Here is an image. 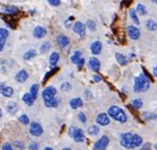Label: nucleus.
<instances>
[{
    "instance_id": "nucleus-1",
    "label": "nucleus",
    "mask_w": 157,
    "mask_h": 150,
    "mask_svg": "<svg viewBox=\"0 0 157 150\" xmlns=\"http://www.w3.org/2000/svg\"><path fill=\"white\" fill-rule=\"evenodd\" d=\"M151 82L147 76L144 74H140L135 78V84H134V91L136 93H140V92H145L149 90Z\"/></svg>"
},
{
    "instance_id": "nucleus-2",
    "label": "nucleus",
    "mask_w": 157,
    "mask_h": 150,
    "mask_svg": "<svg viewBox=\"0 0 157 150\" xmlns=\"http://www.w3.org/2000/svg\"><path fill=\"white\" fill-rule=\"evenodd\" d=\"M107 115L114 119L115 121L119 122V123H126V121H128L126 113L123 111V109H121L118 106H112V107L108 108Z\"/></svg>"
},
{
    "instance_id": "nucleus-3",
    "label": "nucleus",
    "mask_w": 157,
    "mask_h": 150,
    "mask_svg": "<svg viewBox=\"0 0 157 150\" xmlns=\"http://www.w3.org/2000/svg\"><path fill=\"white\" fill-rule=\"evenodd\" d=\"M68 133H69V135H70V137L75 140V142H77V143L84 142L85 135H84V131H83L82 129L72 126V127H70V128H69Z\"/></svg>"
},
{
    "instance_id": "nucleus-4",
    "label": "nucleus",
    "mask_w": 157,
    "mask_h": 150,
    "mask_svg": "<svg viewBox=\"0 0 157 150\" xmlns=\"http://www.w3.org/2000/svg\"><path fill=\"white\" fill-rule=\"evenodd\" d=\"M108 144H109V138L107 135H103L94 143V150H105L107 148Z\"/></svg>"
},
{
    "instance_id": "nucleus-5",
    "label": "nucleus",
    "mask_w": 157,
    "mask_h": 150,
    "mask_svg": "<svg viewBox=\"0 0 157 150\" xmlns=\"http://www.w3.org/2000/svg\"><path fill=\"white\" fill-rule=\"evenodd\" d=\"M132 137L133 133L124 132L120 135V144L125 148H132Z\"/></svg>"
},
{
    "instance_id": "nucleus-6",
    "label": "nucleus",
    "mask_w": 157,
    "mask_h": 150,
    "mask_svg": "<svg viewBox=\"0 0 157 150\" xmlns=\"http://www.w3.org/2000/svg\"><path fill=\"white\" fill-rule=\"evenodd\" d=\"M44 132V129L38 122H32L30 125V133L33 137H40Z\"/></svg>"
},
{
    "instance_id": "nucleus-7",
    "label": "nucleus",
    "mask_w": 157,
    "mask_h": 150,
    "mask_svg": "<svg viewBox=\"0 0 157 150\" xmlns=\"http://www.w3.org/2000/svg\"><path fill=\"white\" fill-rule=\"evenodd\" d=\"M56 93H57V90L55 89V88L53 87V86H50V87H47L43 91V93H41V97H43L44 101L51 100V98L55 97Z\"/></svg>"
},
{
    "instance_id": "nucleus-8",
    "label": "nucleus",
    "mask_w": 157,
    "mask_h": 150,
    "mask_svg": "<svg viewBox=\"0 0 157 150\" xmlns=\"http://www.w3.org/2000/svg\"><path fill=\"white\" fill-rule=\"evenodd\" d=\"M128 35L133 40H137L140 37V30L135 25H128Z\"/></svg>"
},
{
    "instance_id": "nucleus-9",
    "label": "nucleus",
    "mask_w": 157,
    "mask_h": 150,
    "mask_svg": "<svg viewBox=\"0 0 157 150\" xmlns=\"http://www.w3.org/2000/svg\"><path fill=\"white\" fill-rule=\"evenodd\" d=\"M73 32L78 34L81 37H84L85 34H86V27H85V24L83 22L77 21L73 24Z\"/></svg>"
},
{
    "instance_id": "nucleus-10",
    "label": "nucleus",
    "mask_w": 157,
    "mask_h": 150,
    "mask_svg": "<svg viewBox=\"0 0 157 150\" xmlns=\"http://www.w3.org/2000/svg\"><path fill=\"white\" fill-rule=\"evenodd\" d=\"M96 122H97V124L100 126H107V125H109L110 119H109V116L107 115V113H100V114H98V116H97Z\"/></svg>"
},
{
    "instance_id": "nucleus-11",
    "label": "nucleus",
    "mask_w": 157,
    "mask_h": 150,
    "mask_svg": "<svg viewBox=\"0 0 157 150\" xmlns=\"http://www.w3.org/2000/svg\"><path fill=\"white\" fill-rule=\"evenodd\" d=\"M0 94L4 97H11L14 94V90L12 87L6 86V84H0Z\"/></svg>"
},
{
    "instance_id": "nucleus-12",
    "label": "nucleus",
    "mask_w": 157,
    "mask_h": 150,
    "mask_svg": "<svg viewBox=\"0 0 157 150\" xmlns=\"http://www.w3.org/2000/svg\"><path fill=\"white\" fill-rule=\"evenodd\" d=\"M46 34H47V30L45 29L44 27H41V25H37V27H34L33 30V36L35 38H43L46 36Z\"/></svg>"
},
{
    "instance_id": "nucleus-13",
    "label": "nucleus",
    "mask_w": 157,
    "mask_h": 150,
    "mask_svg": "<svg viewBox=\"0 0 157 150\" xmlns=\"http://www.w3.org/2000/svg\"><path fill=\"white\" fill-rule=\"evenodd\" d=\"M88 67L92 71L98 72V71L100 70V67H101L100 60H99L98 58H96V57H90V58H89V61H88Z\"/></svg>"
},
{
    "instance_id": "nucleus-14",
    "label": "nucleus",
    "mask_w": 157,
    "mask_h": 150,
    "mask_svg": "<svg viewBox=\"0 0 157 150\" xmlns=\"http://www.w3.org/2000/svg\"><path fill=\"white\" fill-rule=\"evenodd\" d=\"M28 77H29V73H28L26 70H20L19 72L15 75V80L17 82L22 84V82H25L28 79Z\"/></svg>"
},
{
    "instance_id": "nucleus-15",
    "label": "nucleus",
    "mask_w": 157,
    "mask_h": 150,
    "mask_svg": "<svg viewBox=\"0 0 157 150\" xmlns=\"http://www.w3.org/2000/svg\"><path fill=\"white\" fill-rule=\"evenodd\" d=\"M90 51L94 55H99L102 51V42L101 41H94L90 46Z\"/></svg>"
},
{
    "instance_id": "nucleus-16",
    "label": "nucleus",
    "mask_w": 157,
    "mask_h": 150,
    "mask_svg": "<svg viewBox=\"0 0 157 150\" xmlns=\"http://www.w3.org/2000/svg\"><path fill=\"white\" fill-rule=\"evenodd\" d=\"M142 145V137L138 134H133L132 137V148H137Z\"/></svg>"
},
{
    "instance_id": "nucleus-17",
    "label": "nucleus",
    "mask_w": 157,
    "mask_h": 150,
    "mask_svg": "<svg viewBox=\"0 0 157 150\" xmlns=\"http://www.w3.org/2000/svg\"><path fill=\"white\" fill-rule=\"evenodd\" d=\"M35 101L36 100L30 93H25L24 95H22V101H24L27 106H30V107H31V106H33V104H34V101Z\"/></svg>"
},
{
    "instance_id": "nucleus-18",
    "label": "nucleus",
    "mask_w": 157,
    "mask_h": 150,
    "mask_svg": "<svg viewBox=\"0 0 157 150\" xmlns=\"http://www.w3.org/2000/svg\"><path fill=\"white\" fill-rule=\"evenodd\" d=\"M57 43L61 48H66L69 45V38L66 35H59L57 37Z\"/></svg>"
},
{
    "instance_id": "nucleus-19",
    "label": "nucleus",
    "mask_w": 157,
    "mask_h": 150,
    "mask_svg": "<svg viewBox=\"0 0 157 150\" xmlns=\"http://www.w3.org/2000/svg\"><path fill=\"white\" fill-rule=\"evenodd\" d=\"M70 107L72 109H78V108H81L83 106V101L81 100L80 97H75V98H72L69 103Z\"/></svg>"
},
{
    "instance_id": "nucleus-20",
    "label": "nucleus",
    "mask_w": 157,
    "mask_h": 150,
    "mask_svg": "<svg viewBox=\"0 0 157 150\" xmlns=\"http://www.w3.org/2000/svg\"><path fill=\"white\" fill-rule=\"evenodd\" d=\"M45 103V106L47 108H56L59 104V101L57 100L56 97H53L51 100H48V101H44Z\"/></svg>"
},
{
    "instance_id": "nucleus-21",
    "label": "nucleus",
    "mask_w": 157,
    "mask_h": 150,
    "mask_svg": "<svg viewBox=\"0 0 157 150\" xmlns=\"http://www.w3.org/2000/svg\"><path fill=\"white\" fill-rule=\"evenodd\" d=\"M6 110H8L9 113L14 114V113H16V111L18 110V105L15 101H9V103L6 104Z\"/></svg>"
},
{
    "instance_id": "nucleus-22",
    "label": "nucleus",
    "mask_w": 157,
    "mask_h": 150,
    "mask_svg": "<svg viewBox=\"0 0 157 150\" xmlns=\"http://www.w3.org/2000/svg\"><path fill=\"white\" fill-rule=\"evenodd\" d=\"M99 132H100V128H99L97 125H91L88 127V129H87V133H88L89 135H91V137L97 135Z\"/></svg>"
},
{
    "instance_id": "nucleus-23",
    "label": "nucleus",
    "mask_w": 157,
    "mask_h": 150,
    "mask_svg": "<svg viewBox=\"0 0 157 150\" xmlns=\"http://www.w3.org/2000/svg\"><path fill=\"white\" fill-rule=\"evenodd\" d=\"M59 53H57V52L51 53V55H50V58H49L50 66H55V64L59 63Z\"/></svg>"
},
{
    "instance_id": "nucleus-24",
    "label": "nucleus",
    "mask_w": 157,
    "mask_h": 150,
    "mask_svg": "<svg viewBox=\"0 0 157 150\" xmlns=\"http://www.w3.org/2000/svg\"><path fill=\"white\" fill-rule=\"evenodd\" d=\"M145 27H147V29L150 30V31H156L157 22L154 21L153 19H147V21H145Z\"/></svg>"
},
{
    "instance_id": "nucleus-25",
    "label": "nucleus",
    "mask_w": 157,
    "mask_h": 150,
    "mask_svg": "<svg viewBox=\"0 0 157 150\" xmlns=\"http://www.w3.org/2000/svg\"><path fill=\"white\" fill-rule=\"evenodd\" d=\"M116 59L121 66H126L128 64V58L121 53H116Z\"/></svg>"
},
{
    "instance_id": "nucleus-26",
    "label": "nucleus",
    "mask_w": 157,
    "mask_h": 150,
    "mask_svg": "<svg viewBox=\"0 0 157 150\" xmlns=\"http://www.w3.org/2000/svg\"><path fill=\"white\" fill-rule=\"evenodd\" d=\"M18 12V8L15 5H8L4 6V13L9 14V15H13V14H16Z\"/></svg>"
},
{
    "instance_id": "nucleus-27",
    "label": "nucleus",
    "mask_w": 157,
    "mask_h": 150,
    "mask_svg": "<svg viewBox=\"0 0 157 150\" xmlns=\"http://www.w3.org/2000/svg\"><path fill=\"white\" fill-rule=\"evenodd\" d=\"M36 56V51L35 50H29L24 54V59L25 60H30V59L34 58Z\"/></svg>"
},
{
    "instance_id": "nucleus-28",
    "label": "nucleus",
    "mask_w": 157,
    "mask_h": 150,
    "mask_svg": "<svg viewBox=\"0 0 157 150\" xmlns=\"http://www.w3.org/2000/svg\"><path fill=\"white\" fill-rule=\"evenodd\" d=\"M38 89H39L38 85L34 84V85H32V86H31V90H30V92H29V93L31 94V95L33 96L35 100H36V97H37V95H38Z\"/></svg>"
},
{
    "instance_id": "nucleus-29",
    "label": "nucleus",
    "mask_w": 157,
    "mask_h": 150,
    "mask_svg": "<svg viewBox=\"0 0 157 150\" xmlns=\"http://www.w3.org/2000/svg\"><path fill=\"white\" fill-rule=\"evenodd\" d=\"M81 55H82V52H81V51H75V52L71 55V58H70L71 61H72L73 64H78V60L81 59Z\"/></svg>"
},
{
    "instance_id": "nucleus-30",
    "label": "nucleus",
    "mask_w": 157,
    "mask_h": 150,
    "mask_svg": "<svg viewBox=\"0 0 157 150\" xmlns=\"http://www.w3.org/2000/svg\"><path fill=\"white\" fill-rule=\"evenodd\" d=\"M142 105H144V103H142V101L140 98H136V100L132 101V107L135 108V109H140L142 107Z\"/></svg>"
},
{
    "instance_id": "nucleus-31",
    "label": "nucleus",
    "mask_w": 157,
    "mask_h": 150,
    "mask_svg": "<svg viewBox=\"0 0 157 150\" xmlns=\"http://www.w3.org/2000/svg\"><path fill=\"white\" fill-rule=\"evenodd\" d=\"M135 11H136V13H139L140 15H145V14H147V9H145V6L142 3H138Z\"/></svg>"
},
{
    "instance_id": "nucleus-32",
    "label": "nucleus",
    "mask_w": 157,
    "mask_h": 150,
    "mask_svg": "<svg viewBox=\"0 0 157 150\" xmlns=\"http://www.w3.org/2000/svg\"><path fill=\"white\" fill-rule=\"evenodd\" d=\"M9 37V31L6 29H2L0 27V40L6 41Z\"/></svg>"
},
{
    "instance_id": "nucleus-33",
    "label": "nucleus",
    "mask_w": 157,
    "mask_h": 150,
    "mask_svg": "<svg viewBox=\"0 0 157 150\" xmlns=\"http://www.w3.org/2000/svg\"><path fill=\"white\" fill-rule=\"evenodd\" d=\"M50 47H51V43L49 42V41H45L44 43H41V46H40V52L41 53H46V52H48L50 49Z\"/></svg>"
},
{
    "instance_id": "nucleus-34",
    "label": "nucleus",
    "mask_w": 157,
    "mask_h": 150,
    "mask_svg": "<svg viewBox=\"0 0 157 150\" xmlns=\"http://www.w3.org/2000/svg\"><path fill=\"white\" fill-rule=\"evenodd\" d=\"M130 17L132 18V20H133V21L135 22L136 24H140L139 19H138L137 13H136V11H135V10H131V11H130Z\"/></svg>"
},
{
    "instance_id": "nucleus-35",
    "label": "nucleus",
    "mask_w": 157,
    "mask_h": 150,
    "mask_svg": "<svg viewBox=\"0 0 157 150\" xmlns=\"http://www.w3.org/2000/svg\"><path fill=\"white\" fill-rule=\"evenodd\" d=\"M71 88H72V86H71V84H70V82H63V84L61 85V90L63 92L70 91Z\"/></svg>"
},
{
    "instance_id": "nucleus-36",
    "label": "nucleus",
    "mask_w": 157,
    "mask_h": 150,
    "mask_svg": "<svg viewBox=\"0 0 157 150\" xmlns=\"http://www.w3.org/2000/svg\"><path fill=\"white\" fill-rule=\"evenodd\" d=\"M144 119H157V115L154 114V113H150V112H144Z\"/></svg>"
},
{
    "instance_id": "nucleus-37",
    "label": "nucleus",
    "mask_w": 157,
    "mask_h": 150,
    "mask_svg": "<svg viewBox=\"0 0 157 150\" xmlns=\"http://www.w3.org/2000/svg\"><path fill=\"white\" fill-rule=\"evenodd\" d=\"M19 122L22 124V125H28L30 123V119H29V116L26 114H22L21 116L19 117Z\"/></svg>"
},
{
    "instance_id": "nucleus-38",
    "label": "nucleus",
    "mask_w": 157,
    "mask_h": 150,
    "mask_svg": "<svg viewBox=\"0 0 157 150\" xmlns=\"http://www.w3.org/2000/svg\"><path fill=\"white\" fill-rule=\"evenodd\" d=\"M86 25L89 30H91V31H94V30H96V22H94V20H88Z\"/></svg>"
},
{
    "instance_id": "nucleus-39",
    "label": "nucleus",
    "mask_w": 157,
    "mask_h": 150,
    "mask_svg": "<svg viewBox=\"0 0 157 150\" xmlns=\"http://www.w3.org/2000/svg\"><path fill=\"white\" fill-rule=\"evenodd\" d=\"M28 149H29V150H38L39 149V145L36 142H32L31 144L29 145Z\"/></svg>"
},
{
    "instance_id": "nucleus-40",
    "label": "nucleus",
    "mask_w": 157,
    "mask_h": 150,
    "mask_svg": "<svg viewBox=\"0 0 157 150\" xmlns=\"http://www.w3.org/2000/svg\"><path fill=\"white\" fill-rule=\"evenodd\" d=\"M78 119H80L81 122H82L83 124H85L86 123V121H87V117H86V115H85V113L84 112H80L78 113Z\"/></svg>"
},
{
    "instance_id": "nucleus-41",
    "label": "nucleus",
    "mask_w": 157,
    "mask_h": 150,
    "mask_svg": "<svg viewBox=\"0 0 157 150\" xmlns=\"http://www.w3.org/2000/svg\"><path fill=\"white\" fill-rule=\"evenodd\" d=\"M1 150H14V149H13V146L10 144V143H4V144H2Z\"/></svg>"
},
{
    "instance_id": "nucleus-42",
    "label": "nucleus",
    "mask_w": 157,
    "mask_h": 150,
    "mask_svg": "<svg viewBox=\"0 0 157 150\" xmlns=\"http://www.w3.org/2000/svg\"><path fill=\"white\" fill-rule=\"evenodd\" d=\"M84 95H85V98H86L87 101H90L92 98V93H91L90 90H85Z\"/></svg>"
},
{
    "instance_id": "nucleus-43",
    "label": "nucleus",
    "mask_w": 157,
    "mask_h": 150,
    "mask_svg": "<svg viewBox=\"0 0 157 150\" xmlns=\"http://www.w3.org/2000/svg\"><path fill=\"white\" fill-rule=\"evenodd\" d=\"M14 145H15L16 147H18L20 150H24L25 149V145L22 144L20 141H14Z\"/></svg>"
},
{
    "instance_id": "nucleus-44",
    "label": "nucleus",
    "mask_w": 157,
    "mask_h": 150,
    "mask_svg": "<svg viewBox=\"0 0 157 150\" xmlns=\"http://www.w3.org/2000/svg\"><path fill=\"white\" fill-rule=\"evenodd\" d=\"M48 2H49V4L52 6H59V4H61V1H59V0H49Z\"/></svg>"
},
{
    "instance_id": "nucleus-45",
    "label": "nucleus",
    "mask_w": 157,
    "mask_h": 150,
    "mask_svg": "<svg viewBox=\"0 0 157 150\" xmlns=\"http://www.w3.org/2000/svg\"><path fill=\"white\" fill-rule=\"evenodd\" d=\"M56 70H57V68H54V69H53V70H51V72H49V73H48V74H46L45 78H44V82H47V80H48V77H49L50 75H52L53 73H55V72H56Z\"/></svg>"
},
{
    "instance_id": "nucleus-46",
    "label": "nucleus",
    "mask_w": 157,
    "mask_h": 150,
    "mask_svg": "<svg viewBox=\"0 0 157 150\" xmlns=\"http://www.w3.org/2000/svg\"><path fill=\"white\" fill-rule=\"evenodd\" d=\"M150 149H151V145L149 143H145V144H144V146L140 148V150H150Z\"/></svg>"
},
{
    "instance_id": "nucleus-47",
    "label": "nucleus",
    "mask_w": 157,
    "mask_h": 150,
    "mask_svg": "<svg viewBox=\"0 0 157 150\" xmlns=\"http://www.w3.org/2000/svg\"><path fill=\"white\" fill-rule=\"evenodd\" d=\"M84 63H85V59L84 58H81L80 60H78V63L77 64L78 67V69H81L83 66H84Z\"/></svg>"
},
{
    "instance_id": "nucleus-48",
    "label": "nucleus",
    "mask_w": 157,
    "mask_h": 150,
    "mask_svg": "<svg viewBox=\"0 0 157 150\" xmlns=\"http://www.w3.org/2000/svg\"><path fill=\"white\" fill-rule=\"evenodd\" d=\"M92 78H94V80L96 82H101V80H102V78H101L100 76H98V75H94V77H92Z\"/></svg>"
},
{
    "instance_id": "nucleus-49",
    "label": "nucleus",
    "mask_w": 157,
    "mask_h": 150,
    "mask_svg": "<svg viewBox=\"0 0 157 150\" xmlns=\"http://www.w3.org/2000/svg\"><path fill=\"white\" fill-rule=\"evenodd\" d=\"M4 45H6V41H4V40H0V52L3 50Z\"/></svg>"
},
{
    "instance_id": "nucleus-50",
    "label": "nucleus",
    "mask_w": 157,
    "mask_h": 150,
    "mask_svg": "<svg viewBox=\"0 0 157 150\" xmlns=\"http://www.w3.org/2000/svg\"><path fill=\"white\" fill-rule=\"evenodd\" d=\"M153 74H154V76H155V77H157V66L155 67V68H154V70H153Z\"/></svg>"
},
{
    "instance_id": "nucleus-51",
    "label": "nucleus",
    "mask_w": 157,
    "mask_h": 150,
    "mask_svg": "<svg viewBox=\"0 0 157 150\" xmlns=\"http://www.w3.org/2000/svg\"><path fill=\"white\" fill-rule=\"evenodd\" d=\"M44 150H54V149H52L51 147H46V148L44 149Z\"/></svg>"
},
{
    "instance_id": "nucleus-52",
    "label": "nucleus",
    "mask_w": 157,
    "mask_h": 150,
    "mask_svg": "<svg viewBox=\"0 0 157 150\" xmlns=\"http://www.w3.org/2000/svg\"><path fill=\"white\" fill-rule=\"evenodd\" d=\"M62 150H72V149H70V148H68V147H66V148H63Z\"/></svg>"
},
{
    "instance_id": "nucleus-53",
    "label": "nucleus",
    "mask_w": 157,
    "mask_h": 150,
    "mask_svg": "<svg viewBox=\"0 0 157 150\" xmlns=\"http://www.w3.org/2000/svg\"><path fill=\"white\" fill-rule=\"evenodd\" d=\"M154 148H155V150H157V143H156L155 145H154Z\"/></svg>"
},
{
    "instance_id": "nucleus-54",
    "label": "nucleus",
    "mask_w": 157,
    "mask_h": 150,
    "mask_svg": "<svg viewBox=\"0 0 157 150\" xmlns=\"http://www.w3.org/2000/svg\"><path fill=\"white\" fill-rule=\"evenodd\" d=\"M2 116V111H1V109H0V117Z\"/></svg>"
},
{
    "instance_id": "nucleus-55",
    "label": "nucleus",
    "mask_w": 157,
    "mask_h": 150,
    "mask_svg": "<svg viewBox=\"0 0 157 150\" xmlns=\"http://www.w3.org/2000/svg\"><path fill=\"white\" fill-rule=\"evenodd\" d=\"M153 2H154V3H156V4H157V0H154Z\"/></svg>"
}]
</instances>
